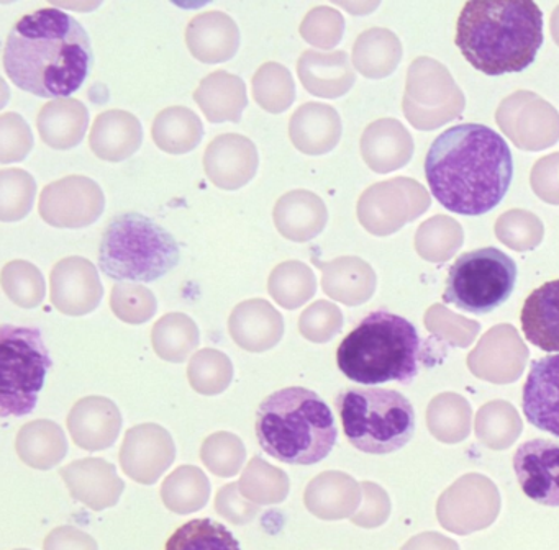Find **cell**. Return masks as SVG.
Listing matches in <instances>:
<instances>
[{"label":"cell","mask_w":559,"mask_h":550,"mask_svg":"<svg viewBox=\"0 0 559 550\" xmlns=\"http://www.w3.org/2000/svg\"><path fill=\"white\" fill-rule=\"evenodd\" d=\"M267 291L280 307L297 310L316 295V275L304 262H281L267 278Z\"/></svg>","instance_id":"32"},{"label":"cell","mask_w":559,"mask_h":550,"mask_svg":"<svg viewBox=\"0 0 559 550\" xmlns=\"http://www.w3.org/2000/svg\"><path fill=\"white\" fill-rule=\"evenodd\" d=\"M165 550H241L237 537L217 521L192 519L175 530Z\"/></svg>","instance_id":"36"},{"label":"cell","mask_w":559,"mask_h":550,"mask_svg":"<svg viewBox=\"0 0 559 550\" xmlns=\"http://www.w3.org/2000/svg\"><path fill=\"white\" fill-rule=\"evenodd\" d=\"M106 210V195L96 180L68 176L48 183L40 193L38 213L55 228H86Z\"/></svg>","instance_id":"10"},{"label":"cell","mask_w":559,"mask_h":550,"mask_svg":"<svg viewBox=\"0 0 559 550\" xmlns=\"http://www.w3.org/2000/svg\"><path fill=\"white\" fill-rule=\"evenodd\" d=\"M194 100L211 123H238L248 105L247 84L230 72H211L195 88Z\"/></svg>","instance_id":"23"},{"label":"cell","mask_w":559,"mask_h":550,"mask_svg":"<svg viewBox=\"0 0 559 550\" xmlns=\"http://www.w3.org/2000/svg\"><path fill=\"white\" fill-rule=\"evenodd\" d=\"M211 491V481L201 468L181 465L163 481L162 500L169 511L185 516L205 507Z\"/></svg>","instance_id":"30"},{"label":"cell","mask_w":559,"mask_h":550,"mask_svg":"<svg viewBox=\"0 0 559 550\" xmlns=\"http://www.w3.org/2000/svg\"><path fill=\"white\" fill-rule=\"evenodd\" d=\"M152 136L156 146L165 153H191L204 138V124L191 108L176 105L156 115Z\"/></svg>","instance_id":"28"},{"label":"cell","mask_w":559,"mask_h":550,"mask_svg":"<svg viewBox=\"0 0 559 550\" xmlns=\"http://www.w3.org/2000/svg\"><path fill=\"white\" fill-rule=\"evenodd\" d=\"M338 136V115L329 105L307 101L290 117V143L307 156H319L332 150Z\"/></svg>","instance_id":"25"},{"label":"cell","mask_w":559,"mask_h":550,"mask_svg":"<svg viewBox=\"0 0 559 550\" xmlns=\"http://www.w3.org/2000/svg\"><path fill=\"white\" fill-rule=\"evenodd\" d=\"M530 425L559 438V354L533 360L522 392Z\"/></svg>","instance_id":"17"},{"label":"cell","mask_w":559,"mask_h":550,"mask_svg":"<svg viewBox=\"0 0 559 550\" xmlns=\"http://www.w3.org/2000/svg\"><path fill=\"white\" fill-rule=\"evenodd\" d=\"M343 20L338 13L329 7H316L307 13L300 23V36L310 45L319 48H330L338 43L340 33L343 29Z\"/></svg>","instance_id":"43"},{"label":"cell","mask_w":559,"mask_h":550,"mask_svg":"<svg viewBox=\"0 0 559 550\" xmlns=\"http://www.w3.org/2000/svg\"><path fill=\"white\" fill-rule=\"evenodd\" d=\"M53 367L37 327H0V416H27L37 406L48 370Z\"/></svg>","instance_id":"8"},{"label":"cell","mask_w":559,"mask_h":550,"mask_svg":"<svg viewBox=\"0 0 559 550\" xmlns=\"http://www.w3.org/2000/svg\"><path fill=\"white\" fill-rule=\"evenodd\" d=\"M90 110L76 98H57L44 105L37 118L40 138L53 150L76 147L86 136Z\"/></svg>","instance_id":"24"},{"label":"cell","mask_w":559,"mask_h":550,"mask_svg":"<svg viewBox=\"0 0 559 550\" xmlns=\"http://www.w3.org/2000/svg\"><path fill=\"white\" fill-rule=\"evenodd\" d=\"M257 144L243 134H221L204 153L205 176L222 190H238L257 176Z\"/></svg>","instance_id":"14"},{"label":"cell","mask_w":559,"mask_h":550,"mask_svg":"<svg viewBox=\"0 0 559 550\" xmlns=\"http://www.w3.org/2000/svg\"><path fill=\"white\" fill-rule=\"evenodd\" d=\"M34 147V134L27 121L14 111L0 117V163H21Z\"/></svg>","instance_id":"41"},{"label":"cell","mask_w":559,"mask_h":550,"mask_svg":"<svg viewBox=\"0 0 559 550\" xmlns=\"http://www.w3.org/2000/svg\"><path fill=\"white\" fill-rule=\"evenodd\" d=\"M60 475L71 497L93 511L116 506L126 490V481L117 474L116 465L106 458H80L61 468Z\"/></svg>","instance_id":"15"},{"label":"cell","mask_w":559,"mask_h":550,"mask_svg":"<svg viewBox=\"0 0 559 550\" xmlns=\"http://www.w3.org/2000/svg\"><path fill=\"white\" fill-rule=\"evenodd\" d=\"M181 249L171 232L142 213L114 216L99 244V268L117 282L158 280L179 264Z\"/></svg>","instance_id":"6"},{"label":"cell","mask_w":559,"mask_h":550,"mask_svg":"<svg viewBox=\"0 0 559 550\" xmlns=\"http://www.w3.org/2000/svg\"><path fill=\"white\" fill-rule=\"evenodd\" d=\"M421 339L401 314L378 310L366 314L340 343L336 363L343 375L366 386L408 385L420 370Z\"/></svg>","instance_id":"5"},{"label":"cell","mask_w":559,"mask_h":550,"mask_svg":"<svg viewBox=\"0 0 559 550\" xmlns=\"http://www.w3.org/2000/svg\"><path fill=\"white\" fill-rule=\"evenodd\" d=\"M258 444L283 464L313 465L329 457L338 439L332 409L319 393L289 386L258 406Z\"/></svg>","instance_id":"4"},{"label":"cell","mask_w":559,"mask_h":550,"mask_svg":"<svg viewBox=\"0 0 559 550\" xmlns=\"http://www.w3.org/2000/svg\"><path fill=\"white\" fill-rule=\"evenodd\" d=\"M326 216L323 200L302 189L284 193L273 210L277 231L294 242H307L319 236L325 228Z\"/></svg>","instance_id":"21"},{"label":"cell","mask_w":559,"mask_h":550,"mask_svg":"<svg viewBox=\"0 0 559 550\" xmlns=\"http://www.w3.org/2000/svg\"><path fill=\"white\" fill-rule=\"evenodd\" d=\"M15 550H31V549H15Z\"/></svg>","instance_id":"46"},{"label":"cell","mask_w":559,"mask_h":550,"mask_svg":"<svg viewBox=\"0 0 559 550\" xmlns=\"http://www.w3.org/2000/svg\"><path fill=\"white\" fill-rule=\"evenodd\" d=\"M425 177L435 199L451 213L486 215L509 192L512 151L486 124H456L431 143L425 157Z\"/></svg>","instance_id":"1"},{"label":"cell","mask_w":559,"mask_h":550,"mask_svg":"<svg viewBox=\"0 0 559 550\" xmlns=\"http://www.w3.org/2000/svg\"><path fill=\"white\" fill-rule=\"evenodd\" d=\"M175 458V441L163 426L145 422L126 432L120 447V467L136 483L155 485Z\"/></svg>","instance_id":"11"},{"label":"cell","mask_w":559,"mask_h":550,"mask_svg":"<svg viewBox=\"0 0 559 550\" xmlns=\"http://www.w3.org/2000/svg\"><path fill=\"white\" fill-rule=\"evenodd\" d=\"M231 339L248 352L273 349L284 336L283 314L263 298L241 301L228 318Z\"/></svg>","instance_id":"18"},{"label":"cell","mask_w":559,"mask_h":550,"mask_svg":"<svg viewBox=\"0 0 559 550\" xmlns=\"http://www.w3.org/2000/svg\"><path fill=\"white\" fill-rule=\"evenodd\" d=\"M50 297L53 307L67 316L93 313L104 297L96 265L81 255L61 259L51 268Z\"/></svg>","instance_id":"12"},{"label":"cell","mask_w":559,"mask_h":550,"mask_svg":"<svg viewBox=\"0 0 559 550\" xmlns=\"http://www.w3.org/2000/svg\"><path fill=\"white\" fill-rule=\"evenodd\" d=\"M37 195L34 177L24 169H4L0 172V219L19 222L31 213Z\"/></svg>","instance_id":"38"},{"label":"cell","mask_w":559,"mask_h":550,"mask_svg":"<svg viewBox=\"0 0 559 550\" xmlns=\"http://www.w3.org/2000/svg\"><path fill=\"white\" fill-rule=\"evenodd\" d=\"M251 91L254 101L270 113H283L296 100L293 74L280 62H264L260 65L251 81Z\"/></svg>","instance_id":"34"},{"label":"cell","mask_w":559,"mask_h":550,"mask_svg":"<svg viewBox=\"0 0 559 550\" xmlns=\"http://www.w3.org/2000/svg\"><path fill=\"white\" fill-rule=\"evenodd\" d=\"M201 461L217 477H235L247 461V449L234 432H214L202 444Z\"/></svg>","instance_id":"39"},{"label":"cell","mask_w":559,"mask_h":550,"mask_svg":"<svg viewBox=\"0 0 559 550\" xmlns=\"http://www.w3.org/2000/svg\"><path fill=\"white\" fill-rule=\"evenodd\" d=\"M2 62L5 74L22 91L53 100L70 98L93 68V46L73 15L45 7L12 26Z\"/></svg>","instance_id":"2"},{"label":"cell","mask_w":559,"mask_h":550,"mask_svg":"<svg viewBox=\"0 0 559 550\" xmlns=\"http://www.w3.org/2000/svg\"><path fill=\"white\" fill-rule=\"evenodd\" d=\"M234 363L222 350L201 349L192 354L188 366V379L192 388L204 396L224 393L234 380Z\"/></svg>","instance_id":"35"},{"label":"cell","mask_w":559,"mask_h":550,"mask_svg":"<svg viewBox=\"0 0 559 550\" xmlns=\"http://www.w3.org/2000/svg\"><path fill=\"white\" fill-rule=\"evenodd\" d=\"M342 326V314L335 304L320 300L307 307L299 316V333L310 343L332 339Z\"/></svg>","instance_id":"42"},{"label":"cell","mask_w":559,"mask_h":550,"mask_svg":"<svg viewBox=\"0 0 559 550\" xmlns=\"http://www.w3.org/2000/svg\"><path fill=\"white\" fill-rule=\"evenodd\" d=\"M0 282L9 300L17 307L31 310L44 303L47 284L40 268L32 262L22 259L8 262L2 268Z\"/></svg>","instance_id":"37"},{"label":"cell","mask_w":559,"mask_h":550,"mask_svg":"<svg viewBox=\"0 0 559 550\" xmlns=\"http://www.w3.org/2000/svg\"><path fill=\"white\" fill-rule=\"evenodd\" d=\"M526 340L545 352H559V278L539 285L520 313Z\"/></svg>","instance_id":"22"},{"label":"cell","mask_w":559,"mask_h":550,"mask_svg":"<svg viewBox=\"0 0 559 550\" xmlns=\"http://www.w3.org/2000/svg\"><path fill=\"white\" fill-rule=\"evenodd\" d=\"M513 471L523 493L543 506H559V442L532 439L513 454Z\"/></svg>","instance_id":"13"},{"label":"cell","mask_w":559,"mask_h":550,"mask_svg":"<svg viewBox=\"0 0 559 550\" xmlns=\"http://www.w3.org/2000/svg\"><path fill=\"white\" fill-rule=\"evenodd\" d=\"M358 503L352 478L338 471H323L310 480L304 493V504L320 519L348 516Z\"/></svg>","instance_id":"27"},{"label":"cell","mask_w":559,"mask_h":550,"mask_svg":"<svg viewBox=\"0 0 559 550\" xmlns=\"http://www.w3.org/2000/svg\"><path fill=\"white\" fill-rule=\"evenodd\" d=\"M516 274L515 261L500 249L464 252L448 272L443 301L477 316L492 313L509 300Z\"/></svg>","instance_id":"9"},{"label":"cell","mask_w":559,"mask_h":550,"mask_svg":"<svg viewBox=\"0 0 559 550\" xmlns=\"http://www.w3.org/2000/svg\"><path fill=\"white\" fill-rule=\"evenodd\" d=\"M143 143V128L135 115L126 110H107L94 120L90 146L99 159L122 163L132 157Z\"/></svg>","instance_id":"20"},{"label":"cell","mask_w":559,"mask_h":550,"mask_svg":"<svg viewBox=\"0 0 559 550\" xmlns=\"http://www.w3.org/2000/svg\"><path fill=\"white\" fill-rule=\"evenodd\" d=\"M68 431L74 444L84 451L97 452L112 447L122 431V412L106 396H86L74 403L68 415Z\"/></svg>","instance_id":"16"},{"label":"cell","mask_w":559,"mask_h":550,"mask_svg":"<svg viewBox=\"0 0 559 550\" xmlns=\"http://www.w3.org/2000/svg\"><path fill=\"white\" fill-rule=\"evenodd\" d=\"M15 451L28 467L50 470L67 458L70 445L60 425L50 419H35L22 426L15 439Z\"/></svg>","instance_id":"26"},{"label":"cell","mask_w":559,"mask_h":550,"mask_svg":"<svg viewBox=\"0 0 559 550\" xmlns=\"http://www.w3.org/2000/svg\"><path fill=\"white\" fill-rule=\"evenodd\" d=\"M241 494L253 501L258 506L266 504H280L289 497L290 480L283 468L274 467L270 462L263 461L260 455H254L250 464L241 471L238 481Z\"/></svg>","instance_id":"33"},{"label":"cell","mask_w":559,"mask_h":550,"mask_svg":"<svg viewBox=\"0 0 559 550\" xmlns=\"http://www.w3.org/2000/svg\"><path fill=\"white\" fill-rule=\"evenodd\" d=\"M110 308L123 323L143 324L158 310V300L150 288L139 284L117 282L110 291Z\"/></svg>","instance_id":"40"},{"label":"cell","mask_w":559,"mask_h":550,"mask_svg":"<svg viewBox=\"0 0 559 550\" xmlns=\"http://www.w3.org/2000/svg\"><path fill=\"white\" fill-rule=\"evenodd\" d=\"M199 343H201V333L198 324L188 314H165L153 326V349L166 362H185L198 349Z\"/></svg>","instance_id":"31"},{"label":"cell","mask_w":559,"mask_h":550,"mask_svg":"<svg viewBox=\"0 0 559 550\" xmlns=\"http://www.w3.org/2000/svg\"><path fill=\"white\" fill-rule=\"evenodd\" d=\"M215 511L235 526L250 524L258 516L260 506L241 494L238 483L224 485L215 497Z\"/></svg>","instance_id":"44"},{"label":"cell","mask_w":559,"mask_h":550,"mask_svg":"<svg viewBox=\"0 0 559 550\" xmlns=\"http://www.w3.org/2000/svg\"><path fill=\"white\" fill-rule=\"evenodd\" d=\"M186 45L191 55L205 64L230 61L240 49V28L221 10L199 13L186 28Z\"/></svg>","instance_id":"19"},{"label":"cell","mask_w":559,"mask_h":550,"mask_svg":"<svg viewBox=\"0 0 559 550\" xmlns=\"http://www.w3.org/2000/svg\"><path fill=\"white\" fill-rule=\"evenodd\" d=\"M543 39V13L533 0H471L461 9L454 36L463 58L486 75L525 71Z\"/></svg>","instance_id":"3"},{"label":"cell","mask_w":559,"mask_h":550,"mask_svg":"<svg viewBox=\"0 0 559 550\" xmlns=\"http://www.w3.org/2000/svg\"><path fill=\"white\" fill-rule=\"evenodd\" d=\"M297 75L306 91L317 97H338L349 85L345 56L340 52L307 49L297 61Z\"/></svg>","instance_id":"29"},{"label":"cell","mask_w":559,"mask_h":550,"mask_svg":"<svg viewBox=\"0 0 559 550\" xmlns=\"http://www.w3.org/2000/svg\"><path fill=\"white\" fill-rule=\"evenodd\" d=\"M44 550H99L96 539L74 526H60L45 539Z\"/></svg>","instance_id":"45"},{"label":"cell","mask_w":559,"mask_h":550,"mask_svg":"<svg viewBox=\"0 0 559 550\" xmlns=\"http://www.w3.org/2000/svg\"><path fill=\"white\" fill-rule=\"evenodd\" d=\"M335 406L349 444L365 454H392L414 438V406L395 390L346 388L336 396Z\"/></svg>","instance_id":"7"}]
</instances>
